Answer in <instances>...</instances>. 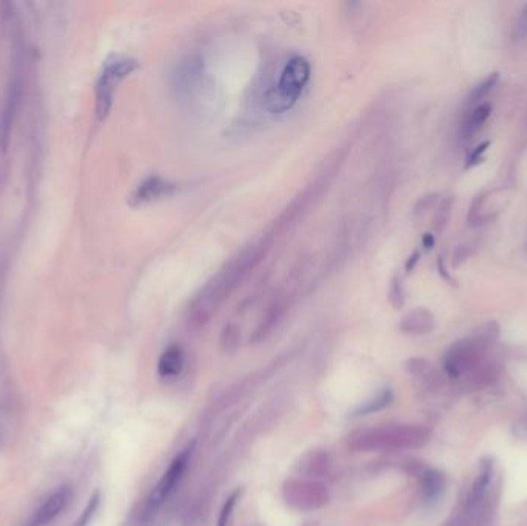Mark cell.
<instances>
[{"instance_id":"23","label":"cell","mask_w":527,"mask_h":526,"mask_svg":"<svg viewBox=\"0 0 527 526\" xmlns=\"http://www.w3.org/2000/svg\"><path fill=\"white\" fill-rule=\"evenodd\" d=\"M487 147H489V142H483V144H480L478 147H476L475 150L472 153H470V156H469L466 168H470V167H473V166L478 164V162L483 159V154L486 153Z\"/></svg>"},{"instance_id":"11","label":"cell","mask_w":527,"mask_h":526,"mask_svg":"<svg viewBox=\"0 0 527 526\" xmlns=\"http://www.w3.org/2000/svg\"><path fill=\"white\" fill-rule=\"evenodd\" d=\"M184 351L181 346L172 344L161 353L158 361V374L162 378H175L182 372Z\"/></svg>"},{"instance_id":"9","label":"cell","mask_w":527,"mask_h":526,"mask_svg":"<svg viewBox=\"0 0 527 526\" xmlns=\"http://www.w3.org/2000/svg\"><path fill=\"white\" fill-rule=\"evenodd\" d=\"M71 499H73V489L70 486H59L49 494L47 499L39 504L34 511L31 518V526H45L58 518L67 509Z\"/></svg>"},{"instance_id":"13","label":"cell","mask_w":527,"mask_h":526,"mask_svg":"<svg viewBox=\"0 0 527 526\" xmlns=\"http://www.w3.org/2000/svg\"><path fill=\"white\" fill-rule=\"evenodd\" d=\"M433 317L429 310L415 309L403 318L400 329L410 335H424L433 329Z\"/></svg>"},{"instance_id":"12","label":"cell","mask_w":527,"mask_h":526,"mask_svg":"<svg viewBox=\"0 0 527 526\" xmlns=\"http://www.w3.org/2000/svg\"><path fill=\"white\" fill-rule=\"evenodd\" d=\"M19 97H20L19 85L13 83L10 87V95H8V97H6L2 115H0V145H2L3 150H6V147H8L10 130H11V125H13L11 122L14 119V115H16Z\"/></svg>"},{"instance_id":"15","label":"cell","mask_w":527,"mask_h":526,"mask_svg":"<svg viewBox=\"0 0 527 526\" xmlns=\"http://www.w3.org/2000/svg\"><path fill=\"white\" fill-rule=\"evenodd\" d=\"M446 488V477L441 472L435 471V469H429L425 471L421 477V489L425 500H435L443 494Z\"/></svg>"},{"instance_id":"8","label":"cell","mask_w":527,"mask_h":526,"mask_svg":"<svg viewBox=\"0 0 527 526\" xmlns=\"http://www.w3.org/2000/svg\"><path fill=\"white\" fill-rule=\"evenodd\" d=\"M204 63L199 56H188L179 62L173 73V88L179 96H190L202 82Z\"/></svg>"},{"instance_id":"1","label":"cell","mask_w":527,"mask_h":526,"mask_svg":"<svg viewBox=\"0 0 527 526\" xmlns=\"http://www.w3.org/2000/svg\"><path fill=\"white\" fill-rule=\"evenodd\" d=\"M272 243V238L264 237L258 243L242 248L236 257L227 262L191 301L190 321L196 326H204L209 321L219 305L232 295L233 290L239 287V284L264 260Z\"/></svg>"},{"instance_id":"21","label":"cell","mask_w":527,"mask_h":526,"mask_svg":"<svg viewBox=\"0 0 527 526\" xmlns=\"http://www.w3.org/2000/svg\"><path fill=\"white\" fill-rule=\"evenodd\" d=\"M241 494H242V489H236V491H233L232 495L229 497V499L225 500L222 509H220L219 520H218V526H229L230 517H232V514H233V509H234V507H236V503H238V500H239Z\"/></svg>"},{"instance_id":"3","label":"cell","mask_w":527,"mask_h":526,"mask_svg":"<svg viewBox=\"0 0 527 526\" xmlns=\"http://www.w3.org/2000/svg\"><path fill=\"white\" fill-rule=\"evenodd\" d=\"M311 68L310 62L302 56H293L284 65L276 87L268 96V104L272 111H286L291 109L299 96H301L305 85L310 81Z\"/></svg>"},{"instance_id":"18","label":"cell","mask_w":527,"mask_h":526,"mask_svg":"<svg viewBox=\"0 0 527 526\" xmlns=\"http://www.w3.org/2000/svg\"><path fill=\"white\" fill-rule=\"evenodd\" d=\"M99 504H101V491H95L91 494L87 504H85V508L82 509L81 516L77 517V520L73 523V526H88L92 520V517L97 513Z\"/></svg>"},{"instance_id":"24","label":"cell","mask_w":527,"mask_h":526,"mask_svg":"<svg viewBox=\"0 0 527 526\" xmlns=\"http://www.w3.org/2000/svg\"><path fill=\"white\" fill-rule=\"evenodd\" d=\"M390 298H391V303H394L396 305V308H400V305L403 304V292H401L400 282H398V281H395L394 284H391Z\"/></svg>"},{"instance_id":"16","label":"cell","mask_w":527,"mask_h":526,"mask_svg":"<svg viewBox=\"0 0 527 526\" xmlns=\"http://www.w3.org/2000/svg\"><path fill=\"white\" fill-rule=\"evenodd\" d=\"M391 400H394V394H391L390 389H384L381 390V392L376 395L375 398H372V400L366 401L362 406L355 412L356 417H361V415H368V414H373V412H378L384 408H387L389 404L391 403Z\"/></svg>"},{"instance_id":"25","label":"cell","mask_w":527,"mask_h":526,"mask_svg":"<svg viewBox=\"0 0 527 526\" xmlns=\"http://www.w3.org/2000/svg\"><path fill=\"white\" fill-rule=\"evenodd\" d=\"M433 243H435V239H433V237L430 233H425L424 238H423V244L425 248H430L433 246Z\"/></svg>"},{"instance_id":"19","label":"cell","mask_w":527,"mask_h":526,"mask_svg":"<svg viewBox=\"0 0 527 526\" xmlns=\"http://www.w3.org/2000/svg\"><path fill=\"white\" fill-rule=\"evenodd\" d=\"M498 73H492L489 74L486 79H484L480 85H476V87L473 88L472 93H470V97H469V104H475V102H480L481 99L486 97L490 91L494 90V87L498 82Z\"/></svg>"},{"instance_id":"20","label":"cell","mask_w":527,"mask_h":526,"mask_svg":"<svg viewBox=\"0 0 527 526\" xmlns=\"http://www.w3.org/2000/svg\"><path fill=\"white\" fill-rule=\"evenodd\" d=\"M238 344H239L238 326L227 324L222 330V335H220V346H222L224 351L233 352L238 347Z\"/></svg>"},{"instance_id":"5","label":"cell","mask_w":527,"mask_h":526,"mask_svg":"<svg viewBox=\"0 0 527 526\" xmlns=\"http://www.w3.org/2000/svg\"><path fill=\"white\" fill-rule=\"evenodd\" d=\"M190 457H191V447H187V449H184L182 452L177 454V457L173 459L165 474L162 475L161 480L158 481V485H156L154 491L152 493V495H149L148 513H153V511L158 508L163 500H167L168 497L172 495V493L177 486V483L181 481L185 471H187Z\"/></svg>"},{"instance_id":"14","label":"cell","mask_w":527,"mask_h":526,"mask_svg":"<svg viewBox=\"0 0 527 526\" xmlns=\"http://www.w3.org/2000/svg\"><path fill=\"white\" fill-rule=\"evenodd\" d=\"M286 305H287V303H286V298L284 296H277L276 300L270 304V308L266 312V317H264V319L259 324V328L256 329V332H254V341L264 340L270 332L273 330V328L277 324V321H279V319L282 318L284 312H286Z\"/></svg>"},{"instance_id":"17","label":"cell","mask_w":527,"mask_h":526,"mask_svg":"<svg viewBox=\"0 0 527 526\" xmlns=\"http://www.w3.org/2000/svg\"><path fill=\"white\" fill-rule=\"evenodd\" d=\"M490 111H492V106H490V104L476 105L473 111L470 113L469 119L466 120V133L473 134L476 130H480L481 125L489 119Z\"/></svg>"},{"instance_id":"6","label":"cell","mask_w":527,"mask_h":526,"mask_svg":"<svg viewBox=\"0 0 527 526\" xmlns=\"http://www.w3.org/2000/svg\"><path fill=\"white\" fill-rule=\"evenodd\" d=\"M484 346L481 341L464 340L453 344L444 357V369L448 376L457 378L461 374L472 369L483 357Z\"/></svg>"},{"instance_id":"2","label":"cell","mask_w":527,"mask_h":526,"mask_svg":"<svg viewBox=\"0 0 527 526\" xmlns=\"http://www.w3.org/2000/svg\"><path fill=\"white\" fill-rule=\"evenodd\" d=\"M427 440H429V431L423 426L398 424L355 433L352 437V446L358 451L403 449V447H421L427 443Z\"/></svg>"},{"instance_id":"22","label":"cell","mask_w":527,"mask_h":526,"mask_svg":"<svg viewBox=\"0 0 527 526\" xmlns=\"http://www.w3.org/2000/svg\"><path fill=\"white\" fill-rule=\"evenodd\" d=\"M515 39L527 40V5L523 8L515 24Z\"/></svg>"},{"instance_id":"26","label":"cell","mask_w":527,"mask_h":526,"mask_svg":"<svg viewBox=\"0 0 527 526\" xmlns=\"http://www.w3.org/2000/svg\"><path fill=\"white\" fill-rule=\"evenodd\" d=\"M3 438V433H2V422H0V440Z\"/></svg>"},{"instance_id":"10","label":"cell","mask_w":527,"mask_h":526,"mask_svg":"<svg viewBox=\"0 0 527 526\" xmlns=\"http://www.w3.org/2000/svg\"><path fill=\"white\" fill-rule=\"evenodd\" d=\"M177 191V184L163 180L161 176H149L142 181L130 198L131 205H144L162 198H168Z\"/></svg>"},{"instance_id":"4","label":"cell","mask_w":527,"mask_h":526,"mask_svg":"<svg viewBox=\"0 0 527 526\" xmlns=\"http://www.w3.org/2000/svg\"><path fill=\"white\" fill-rule=\"evenodd\" d=\"M138 68L139 62L125 56H113L105 62L96 87V115L99 119L104 120L110 115L117 85Z\"/></svg>"},{"instance_id":"7","label":"cell","mask_w":527,"mask_h":526,"mask_svg":"<svg viewBox=\"0 0 527 526\" xmlns=\"http://www.w3.org/2000/svg\"><path fill=\"white\" fill-rule=\"evenodd\" d=\"M287 503L293 504L298 509L321 508L329 500L327 489L319 483L290 481L286 485Z\"/></svg>"}]
</instances>
